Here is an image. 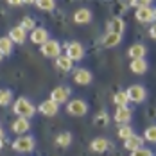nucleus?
<instances>
[{"mask_svg": "<svg viewBox=\"0 0 156 156\" xmlns=\"http://www.w3.org/2000/svg\"><path fill=\"white\" fill-rule=\"evenodd\" d=\"M72 66H74V61H72L70 58H66V56H59V58L56 59V68L61 70V72H70Z\"/></svg>", "mask_w": 156, "mask_h": 156, "instance_id": "obj_21", "label": "nucleus"}, {"mask_svg": "<svg viewBox=\"0 0 156 156\" xmlns=\"http://www.w3.org/2000/svg\"><path fill=\"white\" fill-rule=\"evenodd\" d=\"M56 144H58L59 147H68V145L72 144V135H70V133H59V135L56 136Z\"/></svg>", "mask_w": 156, "mask_h": 156, "instance_id": "obj_27", "label": "nucleus"}, {"mask_svg": "<svg viewBox=\"0 0 156 156\" xmlns=\"http://www.w3.org/2000/svg\"><path fill=\"white\" fill-rule=\"evenodd\" d=\"M153 20L156 22V9H154V13H153Z\"/></svg>", "mask_w": 156, "mask_h": 156, "instance_id": "obj_36", "label": "nucleus"}, {"mask_svg": "<svg viewBox=\"0 0 156 156\" xmlns=\"http://www.w3.org/2000/svg\"><path fill=\"white\" fill-rule=\"evenodd\" d=\"M22 4H23L22 0H11V2H9V5H15V7H18V5H22Z\"/></svg>", "mask_w": 156, "mask_h": 156, "instance_id": "obj_34", "label": "nucleus"}, {"mask_svg": "<svg viewBox=\"0 0 156 156\" xmlns=\"http://www.w3.org/2000/svg\"><path fill=\"white\" fill-rule=\"evenodd\" d=\"M102 120V124H106L108 122V117H106V113H102V115H99L97 119H95V122H101Z\"/></svg>", "mask_w": 156, "mask_h": 156, "instance_id": "obj_32", "label": "nucleus"}, {"mask_svg": "<svg viewBox=\"0 0 156 156\" xmlns=\"http://www.w3.org/2000/svg\"><path fill=\"white\" fill-rule=\"evenodd\" d=\"M11 129H13V133L16 135H20V136H23L29 129H31V122L27 120V119H22V117H16V120L13 122L11 126Z\"/></svg>", "mask_w": 156, "mask_h": 156, "instance_id": "obj_12", "label": "nucleus"}, {"mask_svg": "<svg viewBox=\"0 0 156 156\" xmlns=\"http://www.w3.org/2000/svg\"><path fill=\"white\" fill-rule=\"evenodd\" d=\"M135 135V131H133V127L129 124H122L119 129H117V136L120 138V140H127L129 136H133Z\"/></svg>", "mask_w": 156, "mask_h": 156, "instance_id": "obj_25", "label": "nucleus"}, {"mask_svg": "<svg viewBox=\"0 0 156 156\" xmlns=\"http://www.w3.org/2000/svg\"><path fill=\"white\" fill-rule=\"evenodd\" d=\"M34 145H36V142H34V138L29 136V135L18 136V138L13 142V149L18 151V153H31L32 149H34Z\"/></svg>", "mask_w": 156, "mask_h": 156, "instance_id": "obj_5", "label": "nucleus"}, {"mask_svg": "<svg viewBox=\"0 0 156 156\" xmlns=\"http://www.w3.org/2000/svg\"><path fill=\"white\" fill-rule=\"evenodd\" d=\"M0 147H2V142H0Z\"/></svg>", "mask_w": 156, "mask_h": 156, "instance_id": "obj_38", "label": "nucleus"}, {"mask_svg": "<svg viewBox=\"0 0 156 156\" xmlns=\"http://www.w3.org/2000/svg\"><path fill=\"white\" fill-rule=\"evenodd\" d=\"M126 94H127L129 102H136V104H140L142 101H145V97H147L145 88L140 86V84H133V86H129V88L126 90Z\"/></svg>", "mask_w": 156, "mask_h": 156, "instance_id": "obj_6", "label": "nucleus"}, {"mask_svg": "<svg viewBox=\"0 0 156 156\" xmlns=\"http://www.w3.org/2000/svg\"><path fill=\"white\" fill-rule=\"evenodd\" d=\"M145 52H147V48L142 43H135V45H131V47L127 48V54H129L131 59H144Z\"/></svg>", "mask_w": 156, "mask_h": 156, "instance_id": "obj_17", "label": "nucleus"}, {"mask_svg": "<svg viewBox=\"0 0 156 156\" xmlns=\"http://www.w3.org/2000/svg\"><path fill=\"white\" fill-rule=\"evenodd\" d=\"M153 13H154L153 7H138L135 11V16L142 23H149V22H153Z\"/></svg>", "mask_w": 156, "mask_h": 156, "instance_id": "obj_16", "label": "nucleus"}, {"mask_svg": "<svg viewBox=\"0 0 156 156\" xmlns=\"http://www.w3.org/2000/svg\"><path fill=\"white\" fill-rule=\"evenodd\" d=\"M4 136H5V133H4V129H2V126H0V140H2Z\"/></svg>", "mask_w": 156, "mask_h": 156, "instance_id": "obj_35", "label": "nucleus"}, {"mask_svg": "<svg viewBox=\"0 0 156 156\" xmlns=\"http://www.w3.org/2000/svg\"><path fill=\"white\" fill-rule=\"evenodd\" d=\"M9 40H11L13 43L22 45V43L27 41V31H25L22 25H16V27H13V29L9 31Z\"/></svg>", "mask_w": 156, "mask_h": 156, "instance_id": "obj_10", "label": "nucleus"}, {"mask_svg": "<svg viewBox=\"0 0 156 156\" xmlns=\"http://www.w3.org/2000/svg\"><path fill=\"white\" fill-rule=\"evenodd\" d=\"M90 147H92V151L94 153H97V154H102V153H106L109 147V142L106 140V138H94L92 140V144H90Z\"/></svg>", "mask_w": 156, "mask_h": 156, "instance_id": "obj_18", "label": "nucleus"}, {"mask_svg": "<svg viewBox=\"0 0 156 156\" xmlns=\"http://www.w3.org/2000/svg\"><path fill=\"white\" fill-rule=\"evenodd\" d=\"M66 113L72 117H83L88 113V104L83 99H72L66 102Z\"/></svg>", "mask_w": 156, "mask_h": 156, "instance_id": "obj_3", "label": "nucleus"}, {"mask_svg": "<svg viewBox=\"0 0 156 156\" xmlns=\"http://www.w3.org/2000/svg\"><path fill=\"white\" fill-rule=\"evenodd\" d=\"M50 38H48V31L47 29H43V27H36L34 31L31 32V41L32 43H36V45H43L45 41H48Z\"/></svg>", "mask_w": 156, "mask_h": 156, "instance_id": "obj_14", "label": "nucleus"}, {"mask_svg": "<svg viewBox=\"0 0 156 156\" xmlns=\"http://www.w3.org/2000/svg\"><path fill=\"white\" fill-rule=\"evenodd\" d=\"M13 47H15V43L9 40V36H2L0 38V54H2V58L9 56L13 52Z\"/></svg>", "mask_w": 156, "mask_h": 156, "instance_id": "obj_22", "label": "nucleus"}, {"mask_svg": "<svg viewBox=\"0 0 156 156\" xmlns=\"http://www.w3.org/2000/svg\"><path fill=\"white\" fill-rule=\"evenodd\" d=\"M122 41V34H117V32H106L101 40V45L104 48H111V47H117L119 43Z\"/></svg>", "mask_w": 156, "mask_h": 156, "instance_id": "obj_11", "label": "nucleus"}, {"mask_svg": "<svg viewBox=\"0 0 156 156\" xmlns=\"http://www.w3.org/2000/svg\"><path fill=\"white\" fill-rule=\"evenodd\" d=\"M131 156H153V151L147 147H138V149L131 151Z\"/></svg>", "mask_w": 156, "mask_h": 156, "instance_id": "obj_31", "label": "nucleus"}, {"mask_svg": "<svg viewBox=\"0 0 156 156\" xmlns=\"http://www.w3.org/2000/svg\"><path fill=\"white\" fill-rule=\"evenodd\" d=\"M108 29L109 32H117V34H122L126 29V23L122 18H113L111 22H108Z\"/></svg>", "mask_w": 156, "mask_h": 156, "instance_id": "obj_23", "label": "nucleus"}, {"mask_svg": "<svg viewBox=\"0 0 156 156\" xmlns=\"http://www.w3.org/2000/svg\"><path fill=\"white\" fill-rule=\"evenodd\" d=\"M113 102H115V106H117V108H124V106H127L129 99H127L126 90H120V92H117V94L113 95Z\"/></svg>", "mask_w": 156, "mask_h": 156, "instance_id": "obj_24", "label": "nucleus"}, {"mask_svg": "<svg viewBox=\"0 0 156 156\" xmlns=\"http://www.w3.org/2000/svg\"><path fill=\"white\" fill-rule=\"evenodd\" d=\"M58 109H59V104H56L52 99L43 101V102L38 106V111H40L41 115H45V117H54V115L58 113Z\"/></svg>", "mask_w": 156, "mask_h": 156, "instance_id": "obj_9", "label": "nucleus"}, {"mask_svg": "<svg viewBox=\"0 0 156 156\" xmlns=\"http://www.w3.org/2000/svg\"><path fill=\"white\" fill-rule=\"evenodd\" d=\"M68 97H70V88L66 86H58L50 92V99L56 102V104H63V102H68Z\"/></svg>", "mask_w": 156, "mask_h": 156, "instance_id": "obj_8", "label": "nucleus"}, {"mask_svg": "<svg viewBox=\"0 0 156 156\" xmlns=\"http://www.w3.org/2000/svg\"><path fill=\"white\" fill-rule=\"evenodd\" d=\"M129 68H131V72L133 74H145L147 72V61H145V58L144 59H131L129 63Z\"/></svg>", "mask_w": 156, "mask_h": 156, "instance_id": "obj_20", "label": "nucleus"}, {"mask_svg": "<svg viewBox=\"0 0 156 156\" xmlns=\"http://www.w3.org/2000/svg\"><path fill=\"white\" fill-rule=\"evenodd\" d=\"M145 142H151V144H156V126H149L142 136Z\"/></svg>", "mask_w": 156, "mask_h": 156, "instance_id": "obj_29", "label": "nucleus"}, {"mask_svg": "<svg viewBox=\"0 0 156 156\" xmlns=\"http://www.w3.org/2000/svg\"><path fill=\"white\" fill-rule=\"evenodd\" d=\"M149 36H151L153 40H156V23L151 27V29H149Z\"/></svg>", "mask_w": 156, "mask_h": 156, "instance_id": "obj_33", "label": "nucleus"}, {"mask_svg": "<svg viewBox=\"0 0 156 156\" xmlns=\"http://www.w3.org/2000/svg\"><path fill=\"white\" fill-rule=\"evenodd\" d=\"M131 117H133V111L127 108V106H124V108H117V113L113 115V119H115V122L117 124H129L131 122Z\"/></svg>", "mask_w": 156, "mask_h": 156, "instance_id": "obj_13", "label": "nucleus"}, {"mask_svg": "<svg viewBox=\"0 0 156 156\" xmlns=\"http://www.w3.org/2000/svg\"><path fill=\"white\" fill-rule=\"evenodd\" d=\"M13 101V92L7 88H0V106H7Z\"/></svg>", "mask_w": 156, "mask_h": 156, "instance_id": "obj_28", "label": "nucleus"}, {"mask_svg": "<svg viewBox=\"0 0 156 156\" xmlns=\"http://www.w3.org/2000/svg\"><path fill=\"white\" fill-rule=\"evenodd\" d=\"M124 147L127 151H135L138 147H144V138H142L140 135H133L127 140H124Z\"/></svg>", "mask_w": 156, "mask_h": 156, "instance_id": "obj_19", "label": "nucleus"}, {"mask_svg": "<svg viewBox=\"0 0 156 156\" xmlns=\"http://www.w3.org/2000/svg\"><path fill=\"white\" fill-rule=\"evenodd\" d=\"M13 111L16 113V117H22V119H27V120H31L32 115L36 113V106L32 104L29 99H25V97H20V99H16V102L13 104Z\"/></svg>", "mask_w": 156, "mask_h": 156, "instance_id": "obj_1", "label": "nucleus"}, {"mask_svg": "<svg viewBox=\"0 0 156 156\" xmlns=\"http://www.w3.org/2000/svg\"><path fill=\"white\" fill-rule=\"evenodd\" d=\"M40 52H41V56H45L48 59H58L61 56V45L56 40H48L40 47Z\"/></svg>", "mask_w": 156, "mask_h": 156, "instance_id": "obj_2", "label": "nucleus"}, {"mask_svg": "<svg viewBox=\"0 0 156 156\" xmlns=\"http://www.w3.org/2000/svg\"><path fill=\"white\" fill-rule=\"evenodd\" d=\"M34 5L38 9H41V11H54L56 9V2L54 0H38V2H34Z\"/></svg>", "mask_w": 156, "mask_h": 156, "instance_id": "obj_26", "label": "nucleus"}, {"mask_svg": "<svg viewBox=\"0 0 156 156\" xmlns=\"http://www.w3.org/2000/svg\"><path fill=\"white\" fill-rule=\"evenodd\" d=\"M20 25H22L25 31H31V32L36 29V22H34V18H31V16H25V18L22 20V23H20Z\"/></svg>", "mask_w": 156, "mask_h": 156, "instance_id": "obj_30", "label": "nucleus"}, {"mask_svg": "<svg viewBox=\"0 0 156 156\" xmlns=\"http://www.w3.org/2000/svg\"><path fill=\"white\" fill-rule=\"evenodd\" d=\"M0 61H2V54H0Z\"/></svg>", "mask_w": 156, "mask_h": 156, "instance_id": "obj_37", "label": "nucleus"}, {"mask_svg": "<svg viewBox=\"0 0 156 156\" xmlns=\"http://www.w3.org/2000/svg\"><path fill=\"white\" fill-rule=\"evenodd\" d=\"M92 20V11L88 9V7H81L77 9L76 13H74V22L77 23V25H84V23H88Z\"/></svg>", "mask_w": 156, "mask_h": 156, "instance_id": "obj_15", "label": "nucleus"}, {"mask_svg": "<svg viewBox=\"0 0 156 156\" xmlns=\"http://www.w3.org/2000/svg\"><path fill=\"white\" fill-rule=\"evenodd\" d=\"M65 50H66V58H70L72 61H81L83 58H84V47L77 43V41H70V43H65L63 45Z\"/></svg>", "mask_w": 156, "mask_h": 156, "instance_id": "obj_4", "label": "nucleus"}, {"mask_svg": "<svg viewBox=\"0 0 156 156\" xmlns=\"http://www.w3.org/2000/svg\"><path fill=\"white\" fill-rule=\"evenodd\" d=\"M92 72L88 70V68H77L76 72H74V83L79 84V86H86V84H90L92 83Z\"/></svg>", "mask_w": 156, "mask_h": 156, "instance_id": "obj_7", "label": "nucleus"}]
</instances>
